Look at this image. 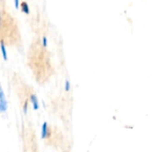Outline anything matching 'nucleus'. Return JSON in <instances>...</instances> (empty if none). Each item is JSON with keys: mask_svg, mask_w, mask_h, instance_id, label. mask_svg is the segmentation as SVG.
I'll list each match as a JSON object with an SVG mask.
<instances>
[{"mask_svg": "<svg viewBox=\"0 0 152 152\" xmlns=\"http://www.w3.org/2000/svg\"><path fill=\"white\" fill-rule=\"evenodd\" d=\"M8 108L7 100L4 94V92L0 85V112H4Z\"/></svg>", "mask_w": 152, "mask_h": 152, "instance_id": "obj_1", "label": "nucleus"}, {"mask_svg": "<svg viewBox=\"0 0 152 152\" xmlns=\"http://www.w3.org/2000/svg\"><path fill=\"white\" fill-rule=\"evenodd\" d=\"M48 125L46 122H44L43 125H42V128H41V138L42 139H45L48 136Z\"/></svg>", "mask_w": 152, "mask_h": 152, "instance_id": "obj_2", "label": "nucleus"}, {"mask_svg": "<svg viewBox=\"0 0 152 152\" xmlns=\"http://www.w3.org/2000/svg\"><path fill=\"white\" fill-rule=\"evenodd\" d=\"M30 101H31V102H32V104H33L34 110H38V108H39L38 99H37V96L35 94H33L30 95Z\"/></svg>", "mask_w": 152, "mask_h": 152, "instance_id": "obj_3", "label": "nucleus"}, {"mask_svg": "<svg viewBox=\"0 0 152 152\" xmlns=\"http://www.w3.org/2000/svg\"><path fill=\"white\" fill-rule=\"evenodd\" d=\"M0 47H1V52H2L3 58H4V61H6V60H7V52H6V47H5V45H4V40H2V41H1Z\"/></svg>", "mask_w": 152, "mask_h": 152, "instance_id": "obj_4", "label": "nucleus"}, {"mask_svg": "<svg viewBox=\"0 0 152 152\" xmlns=\"http://www.w3.org/2000/svg\"><path fill=\"white\" fill-rule=\"evenodd\" d=\"M21 6H22V7H21L22 12H24L25 13L28 14V13H29V9H28V4H27L26 2H22Z\"/></svg>", "mask_w": 152, "mask_h": 152, "instance_id": "obj_5", "label": "nucleus"}, {"mask_svg": "<svg viewBox=\"0 0 152 152\" xmlns=\"http://www.w3.org/2000/svg\"><path fill=\"white\" fill-rule=\"evenodd\" d=\"M69 89H70V83H69V80H66V83H65V90L68 92V91H69Z\"/></svg>", "mask_w": 152, "mask_h": 152, "instance_id": "obj_6", "label": "nucleus"}, {"mask_svg": "<svg viewBox=\"0 0 152 152\" xmlns=\"http://www.w3.org/2000/svg\"><path fill=\"white\" fill-rule=\"evenodd\" d=\"M42 43H43V45L45 47V46H47V38H46V37H43V38H42Z\"/></svg>", "mask_w": 152, "mask_h": 152, "instance_id": "obj_7", "label": "nucleus"}, {"mask_svg": "<svg viewBox=\"0 0 152 152\" xmlns=\"http://www.w3.org/2000/svg\"><path fill=\"white\" fill-rule=\"evenodd\" d=\"M23 110H24V113L26 114V113H27V111H28V101H26V102H25V103H24Z\"/></svg>", "mask_w": 152, "mask_h": 152, "instance_id": "obj_8", "label": "nucleus"}, {"mask_svg": "<svg viewBox=\"0 0 152 152\" xmlns=\"http://www.w3.org/2000/svg\"><path fill=\"white\" fill-rule=\"evenodd\" d=\"M19 4H20V2L18 0H15L14 1V4H15V7L16 8H19Z\"/></svg>", "mask_w": 152, "mask_h": 152, "instance_id": "obj_9", "label": "nucleus"}, {"mask_svg": "<svg viewBox=\"0 0 152 152\" xmlns=\"http://www.w3.org/2000/svg\"><path fill=\"white\" fill-rule=\"evenodd\" d=\"M2 26V19H1V14H0V27Z\"/></svg>", "mask_w": 152, "mask_h": 152, "instance_id": "obj_10", "label": "nucleus"}]
</instances>
